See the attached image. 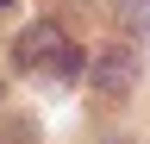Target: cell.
<instances>
[{
    "instance_id": "cell-1",
    "label": "cell",
    "mask_w": 150,
    "mask_h": 144,
    "mask_svg": "<svg viewBox=\"0 0 150 144\" xmlns=\"http://www.w3.org/2000/svg\"><path fill=\"white\" fill-rule=\"evenodd\" d=\"M13 57H19L25 75H50V82H75V75H81V50H75V38H69L56 19L25 25V31L13 38Z\"/></svg>"
},
{
    "instance_id": "cell-2",
    "label": "cell",
    "mask_w": 150,
    "mask_h": 144,
    "mask_svg": "<svg viewBox=\"0 0 150 144\" xmlns=\"http://www.w3.org/2000/svg\"><path fill=\"white\" fill-rule=\"evenodd\" d=\"M138 75V57H131V44H106L100 63H94V88L100 94H125V82Z\"/></svg>"
},
{
    "instance_id": "cell-3",
    "label": "cell",
    "mask_w": 150,
    "mask_h": 144,
    "mask_svg": "<svg viewBox=\"0 0 150 144\" xmlns=\"http://www.w3.org/2000/svg\"><path fill=\"white\" fill-rule=\"evenodd\" d=\"M125 25L150 38V0H125Z\"/></svg>"
},
{
    "instance_id": "cell-4",
    "label": "cell",
    "mask_w": 150,
    "mask_h": 144,
    "mask_svg": "<svg viewBox=\"0 0 150 144\" xmlns=\"http://www.w3.org/2000/svg\"><path fill=\"white\" fill-rule=\"evenodd\" d=\"M0 6H6V0H0Z\"/></svg>"
}]
</instances>
